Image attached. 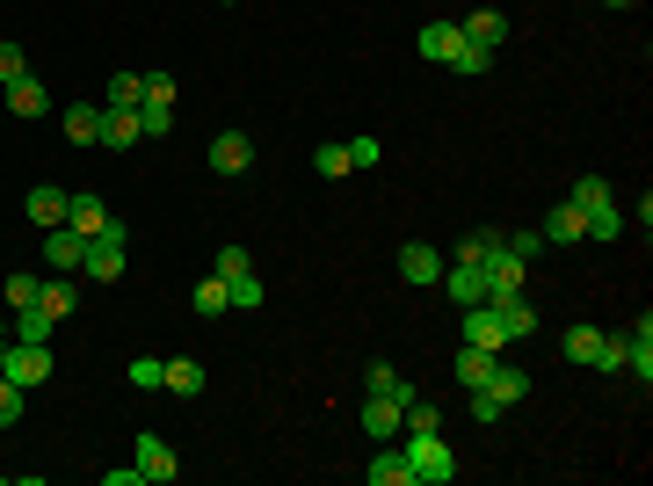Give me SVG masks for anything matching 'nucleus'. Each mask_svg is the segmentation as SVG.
Instances as JSON below:
<instances>
[{
  "label": "nucleus",
  "mask_w": 653,
  "mask_h": 486,
  "mask_svg": "<svg viewBox=\"0 0 653 486\" xmlns=\"http://www.w3.org/2000/svg\"><path fill=\"white\" fill-rule=\"evenodd\" d=\"M509 255H516V261H537V255H545V233H509Z\"/></svg>",
  "instance_id": "obj_44"
},
{
  "label": "nucleus",
  "mask_w": 653,
  "mask_h": 486,
  "mask_svg": "<svg viewBox=\"0 0 653 486\" xmlns=\"http://www.w3.org/2000/svg\"><path fill=\"white\" fill-rule=\"evenodd\" d=\"M501 247H509V233H494V226H486V233H464L450 261H472V269H480V261H494V255H501Z\"/></svg>",
  "instance_id": "obj_29"
},
{
  "label": "nucleus",
  "mask_w": 653,
  "mask_h": 486,
  "mask_svg": "<svg viewBox=\"0 0 653 486\" xmlns=\"http://www.w3.org/2000/svg\"><path fill=\"white\" fill-rule=\"evenodd\" d=\"M486 305H494V320H501V342H531V334H537V313H531V298H523V291H494Z\"/></svg>",
  "instance_id": "obj_5"
},
{
  "label": "nucleus",
  "mask_w": 653,
  "mask_h": 486,
  "mask_svg": "<svg viewBox=\"0 0 653 486\" xmlns=\"http://www.w3.org/2000/svg\"><path fill=\"white\" fill-rule=\"evenodd\" d=\"M44 261H52V277H81V261H87V233L52 226V233H44Z\"/></svg>",
  "instance_id": "obj_6"
},
{
  "label": "nucleus",
  "mask_w": 653,
  "mask_h": 486,
  "mask_svg": "<svg viewBox=\"0 0 653 486\" xmlns=\"http://www.w3.org/2000/svg\"><path fill=\"white\" fill-rule=\"evenodd\" d=\"M414 44H421V58H436V66H443V58L458 52V22H421V36H414Z\"/></svg>",
  "instance_id": "obj_30"
},
{
  "label": "nucleus",
  "mask_w": 653,
  "mask_h": 486,
  "mask_svg": "<svg viewBox=\"0 0 653 486\" xmlns=\"http://www.w3.org/2000/svg\"><path fill=\"white\" fill-rule=\"evenodd\" d=\"M103 486H146V472H138V465H109Z\"/></svg>",
  "instance_id": "obj_46"
},
{
  "label": "nucleus",
  "mask_w": 653,
  "mask_h": 486,
  "mask_svg": "<svg viewBox=\"0 0 653 486\" xmlns=\"http://www.w3.org/2000/svg\"><path fill=\"white\" fill-rule=\"evenodd\" d=\"M146 102V73H109V102L103 109H138Z\"/></svg>",
  "instance_id": "obj_31"
},
{
  "label": "nucleus",
  "mask_w": 653,
  "mask_h": 486,
  "mask_svg": "<svg viewBox=\"0 0 653 486\" xmlns=\"http://www.w3.org/2000/svg\"><path fill=\"white\" fill-rule=\"evenodd\" d=\"M399 429H407V435H443V407H429L421 392H414V400L399 407Z\"/></svg>",
  "instance_id": "obj_28"
},
{
  "label": "nucleus",
  "mask_w": 653,
  "mask_h": 486,
  "mask_svg": "<svg viewBox=\"0 0 653 486\" xmlns=\"http://www.w3.org/2000/svg\"><path fill=\"white\" fill-rule=\"evenodd\" d=\"M559 348H567L574 370H624V334H602V327H581V320H574Z\"/></svg>",
  "instance_id": "obj_1"
},
{
  "label": "nucleus",
  "mask_w": 653,
  "mask_h": 486,
  "mask_svg": "<svg viewBox=\"0 0 653 486\" xmlns=\"http://www.w3.org/2000/svg\"><path fill=\"white\" fill-rule=\"evenodd\" d=\"M146 131H138V109H103V123H95V145H109V153H124V145H138Z\"/></svg>",
  "instance_id": "obj_13"
},
{
  "label": "nucleus",
  "mask_w": 653,
  "mask_h": 486,
  "mask_svg": "<svg viewBox=\"0 0 653 486\" xmlns=\"http://www.w3.org/2000/svg\"><path fill=\"white\" fill-rule=\"evenodd\" d=\"M36 291H44L36 277H8V283H0V305H8V313H22V305H36Z\"/></svg>",
  "instance_id": "obj_37"
},
{
  "label": "nucleus",
  "mask_w": 653,
  "mask_h": 486,
  "mask_svg": "<svg viewBox=\"0 0 653 486\" xmlns=\"http://www.w3.org/2000/svg\"><path fill=\"white\" fill-rule=\"evenodd\" d=\"M349 168H378V139H349Z\"/></svg>",
  "instance_id": "obj_45"
},
{
  "label": "nucleus",
  "mask_w": 653,
  "mask_h": 486,
  "mask_svg": "<svg viewBox=\"0 0 653 486\" xmlns=\"http://www.w3.org/2000/svg\"><path fill=\"white\" fill-rule=\"evenodd\" d=\"M81 277H95V283H117V277H124V226H117V218H109V233H95V240H87Z\"/></svg>",
  "instance_id": "obj_3"
},
{
  "label": "nucleus",
  "mask_w": 653,
  "mask_h": 486,
  "mask_svg": "<svg viewBox=\"0 0 653 486\" xmlns=\"http://www.w3.org/2000/svg\"><path fill=\"white\" fill-rule=\"evenodd\" d=\"M225 291H233V305H240V313H255L261 298H269V291H261V277H255V269H247V277H233Z\"/></svg>",
  "instance_id": "obj_38"
},
{
  "label": "nucleus",
  "mask_w": 653,
  "mask_h": 486,
  "mask_svg": "<svg viewBox=\"0 0 653 486\" xmlns=\"http://www.w3.org/2000/svg\"><path fill=\"white\" fill-rule=\"evenodd\" d=\"M480 269H486V298H494V291H523V269H531V261H516L509 247H501L494 261H480Z\"/></svg>",
  "instance_id": "obj_24"
},
{
  "label": "nucleus",
  "mask_w": 653,
  "mask_h": 486,
  "mask_svg": "<svg viewBox=\"0 0 653 486\" xmlns=\"http://www.w3.org/2000/svg\"><path fill=\"white\" fill-rule=\"evenodd\" d=\"M399 277L407 283H443V255H436V247H399Z\"/></svg>",
  "instance_id": "obj_17"
},
{
  "label": "nucleus",
  "mask_w": 653,
  "mask_h": 486,
  "mask_svg": "<svg viewBox=\"0 0 653 486\" xmlns=\"http://www.w3.org/2000/svg\"><path fill=\"white\" fill-rule=\"evenodd\" d=\"M66 204H73V196L58 190V182H36V190L22 196V210H30V226H36V233H52V226H66Z\"/></svg>",
  "instance_id": "obj_7"
},
{
  "label": "nucleus",
  "mask_w": 653,
  "mask_h": 486,
  "mask_svg": "<svg viewBox=\"0 0 653 486\" xmlns=\"http://www.w3.org/2000/svg\"><path fill=\"white\" fill-rule=\"evenodd\" d=\"M204 364H196V356H174V364H160V392H174V400H196V392H204Z\"/></svg>",
  "instance_id": "obj_12"
},
{
  "label": "nucleus",
  "mask_w": 653,
  "mask_h": 486,
  "mask_svg": "<svg viewBox=\"0 0 653 486\" xmlns=\"http://www.w3.org/2000/svg\"><path fill=\"white\" fill-rule=\"evenodd\" d=\"M225 8H233V0H225Z\"/></svg>",
  "instance_id": "obj_49"
},
{
  "label": "nucleus",
  "mask_w": 653,
  "mask_h": 486,
  "mask_svg": "<svg viewBox=\"0 0 653 486\" xmlns=\"http://www.w3.org/2000/svg\"><path fill=\"white\" fill-rule=\"evenodd\" d=\"M363 479H371V486H414V465H407V451H393V443H385V451L363 465Z\"/></svg>",
  "instance_id": "obj_18"
},
{
  "label": "nucleus",
  "mask_w": 653,
  "mask_h": 486,
  "mask_svg": "<svg viewBox=\"0 0 653 486\" xmlns=\"http://www.w3.org/2000/svg\"><path fill=\"white\" fill-rule=\"evenodd\" d=\"M66 226L95 240V233H109V204H103L95 190H73V204H66Z\"/></svg>",
  "instance_id": "obj_14"
},
{
  "label": "nucleus",
  "mask_w": 653,
  "mask_h": 486,
  "mask_svg": "<svg viewBox=\"0 0 653 486\" xmlns=\"http://www.w3.org/2000/svg\"><path fill=\"white\" fill-rule=\"evenodd\" d=\"M8 109H15V117H44V109H52V87L36 80V73H22V80H8Z\"/></svg>",
  "instance_id": "obj_16"
},
{
  "label": "nucleus",
  "mask_w": 653,
  "mask_h": 486,
  "mask_svg": "<svg viewBox=\"0 0 653 486\" xmlns=\"http://www.w3.org/2000/svg\"><path fill=\"white\" fill-rule=\"evenodd\" d=\"M494 364H501V348L464 342V348H458V385H464V392H472V385H486V378H494Z\"/></svg>",
  "instance_id": "obj_19"
},
{
  "label": "nucleus",
  "mask_w": 653,
  "mask_h": 486,
  "mask_svg": "<svg viewBox=\"0 0 653 486\" xmlns=\"http://www.w3.org/2000/svg\"><path fill=\"white\" fill-rule=\"evenodd\" d=\"M464 342H480V348H509V342H501L494 305H464Z\"/></svg>",
  "instance_id": "obj_27"
},
{
  "label": "nucleus",
  "mask_w": 653,
  "mask_h": 486,
  "mask_svg": "<svg viewBox=\"0 0 653 486\" xmlns=\"http://www.w3.org/2000/svg\"><path fill=\"white\" fill-rule=\"evenodd\" d=\"M22 73H30V52H22V44H8V36H0V87H8V80H22Z\"/></svg>",
  "instance_id": "obj_41"
},
{
  "label": "nucleus",
  "mask_w": 653,
  "mask_h": 486,
  "mask_svg": "<svg viewBox=\"0 0 653 486\" xmlns=\"http://www.w3.org/2000/svg\"><path fill=\"white\" fill-rule=\"evenodd\" d=\"M602 8H639V0H602Z\"/></svg>",
  "instance_id": "obj_48"
},
{
  "label": "nucleus",
  "mask_w": 653,
  "mask_h": 486,
  "mask_svg": "<svg viewBox=\"0 0 653 486\" xmlns=\"http://www.w3.org/2000/svg\"><path fill=\"white\" fill-rule=\"evenodd\" d=\"M0 378H15L22 392L44 385V378H52V342H15V348H8V364H0Z\"/></svg>",
  "instance_id": "obj_4"
},
{
  "label": "nucleus",
  "mask_w": 653,
  "mask_h": 486,
  "mask_svg": "<svg viewBox=\"0 0 653 486\" xmlns=\"http://www.w3.org/2000/svg\"><path fill=\"white\" fill-rule=\"evenodd\" d=\"M190 305H196V320H225V313H233V291H225V277H204V283L190 291Z\"/></svg>",
  "instance_id": "obj_25"
},
{
  "label": "nucleus",
  "mask_w": 653,
  "mask_h": 486,
  "mask_svg": "<svg viewBox=\"0 0 653 486\" xmlns=\"http://www.w3.org/2000/svg\"><path fill=\"white\" fill-rule=\"evenodd\" d=\"M95 123H103V109H95V102H66V109H58V131H66L73 145H95Z\"/></svg>",
  "instance_id": "obj_22"
},
{
  "label": "nucleus",
  "mask_w": 653,
  "mask_h": 486,
  "mask_svg": "<svg viewBox=\"0 0 653 486\" xmlns=\"http://www.w3.org/2000/svg\"><path fill=\"white\" fill-rule=\"evenodd\" d=\"M443 291H450V305H486V269H472V261H443Z\"/></svg>",
  "instance_id": "obj_9"
},
{
  "label": "nucleus",
  "mask_w": 653,
  "mask_h": 486,
  "mask_svg": "<svg viewBox=\"0 0 653 486\" xmlns=\"http://www.w3.org/2000/svg\"><path fill=\"white\" fill-rule=\"evenodd\" d=\"M36 305H44V313H52V320H66L73 305H81V291H73V277H52V283H44V291H36Z\"/></svg>",
  "instance_id": "obj_34"
},
{
  "label": "nucleus",
  "mask_w": 653,
  "mask_h": 486,
  "mask_svg": "<svg viewBox=\"0 0 653 486\" xmlns=\"http://www.w3.org/2000/svg\"><path fill=\"white\" fill-rule=\"evenodd\" d=\"M124 378H131V392H160V356H131Z\"/></svg>",
  "instance_id": "obj_39"
},
{
  "label": "nucleus",
  "mask_w": 653,
  "mask_h": 486,
  "mask_svg": "<svg viewBox=\"0 0 653 486\" xmlns=\"http://www.w3.org/2000/svg\"><path fill=\"white\" fill-rule=\"evenodd\" d=\"M52 334H58V320L44 313V305H22L15 313V342H52Z\"/></svg>",
  "instance_id": "obj_35"
},
{
  "label": "nucleus",
  "mask_w": 653,
  "mask_h": 486,
  "mask_svg": "<svg viewBox=\"0 0 653 486\" xmlns=\"http://www.w3.org/2000/svg\"><path fill=\"white\" fill-rule=\"evenodd\" d=\"M624 370H639V385H653V320L639 313V327L624 334Z\"/></svg>",
  "instance_id": "obj_15"
},
{
  "label": "nucleus",
  "mask_w": 653,
  "mask_h": 486,
  "mask_svg": "<svg viewBox=\"0 0 653 486\" xmlns=\"http://www.w3.org/2000/svg\"><path fill=\"white\" fill-rule=\"evenodd\" d=\"M247 269H255V261H247V247H218V269H211V277H247Z\"/></svg>",
  "instance_id": "obj_43"
},
{
  "label": "nucleus",
  "mask_w": 653,
  "mask_h": 486,
  "mask_svg": "<svg viewBox=\"0 0 653 486\" xmlns=\"http://www.w3.org/2000/svg\"><path fill=\"white\" fill-rule=\"evenodd\" d=\"M22 400H30V392H22L15 378H0V429H15V421H22Z\"/></svg>",
  "instance_id": "obj_40"
},
{
  "label": "nucleus",
  "mask_w": 653,
  "mask_h": 486,
  "mask_svg": "<svg viewBox=\"0 0 653 486\" xmlns=\"http://www.w3.org/2000/svg\"><path fill=\"white\" fill-rule=\"evenodd\" d=\"M138 472H146L153 486H168V479H174L182 465H174V451L160 443V435H138Z\"/></svg>",
  "instance_id": "obj_20"
},
{
  "label": "nucleus",
  "mask_w": 653,
  "mask_h": 486,
  "mask_svg": "<svg viewBox=\"0 0 653 486\" xmlns=\"http://www.w3.org/2000/svg\"><path fill=\"white\" fill-rule=\"evenodd\" d=\"M363 435H371V443H393V435H399V400H378V392H371V407H363Z\"/></svg>",
  "instance_id": "obj_23"
},
{
  "label": "nucleus",
  "mask_w": 653,
  "mask_h": 486,
  "mask_svg": "<svg viewBox=\"0 0 653 486\" xmlns=\"http://www.w3.org/2000/svg\"><path fill=\"white\" fill-rule=\"evenodd\" d=\"M458 36L480 44V52H501V44H509V15H501V8H472V15L458 22Z\"/></svg>",
  "instance_id": "obj_8"
},
{
  "label": "nucleus",
  "mask_w": 653,
  "mask_h": 486,
  "mask_svg": "<svg viewBox=\"0 0 653 486\" xmlns=\"http://www.w3.org/2000/svg\"><path fill=\"white\" fill-rule=\"evenodd\" d=\"M8 348H15V327H0V364H8Z\"/></svg>",
  "instance_id": "obj_47"
},
{
  "label": "nucleus",
  "mask_w": 653,
  "mask_h": 486,
  "mask_svg": "<svg viewBox=\"0 0 653 486\" xmlns=\"http://www.w3.org/2000/svg\"><path fill=\"white\" fill-rule=\"evenodd\" d=\"M588 240H624V210H618V204L588 210Z\"/></svg>",
  "instance_id": "obj_36"
},
{
  "label": "nucleus",
  "mask_w": 653,
  "mask_h": 486,
  "mask_svg": "<svg viewBox=\"0 0 653 486\" xmlns=\"http://www.w3.org/2000/svg\"><path fill=\"white\" fill-rule=\"evenodd\" d=\"M443 66L464 73V80H480V73H494V52H480V44H464V36H458V52H450Z\"/></svg>",
  "instance_id": "obj_32"
},
{
  "label": "nucleus",
  "mask_w": 653,
  "mask_h": 486,
  "mask_svg": "<svg viewBox=\"0 0 653 486\" xmlns=\"http://www.w3.org/2000/svg\"><path fill=\"white\" fill-rule=\"evenodd\" d=\"M567 204H574V210H581V218H588V210L618 204V196H610V182H602V174H581V182H574V196H567Z\"/></svg>",
  "instance_id": "obj_33"
},
{
  "label": "nucleus",
  "mask_w": 653,
  "mask_h": 486,
  "mask_svg": "<svg viewBox=\"0 0 653 486\" xmlns=\"http://www.w3.org/2000/svg\"><path fill=\"white\" fill-rule=\"evenodd\" d=\"M407 465H414V486H443V479H458V457H450L443 435H407Z\"/></svg>",
  "instance_id": "obj_2"
},
{
  "label": "nucleus",
  "mask_w": 653,
  "mask_h": 486,
  "mask_svg": "<svg viewBox=\"0 0 653 486\" xmlns=\"http://www.w3.org/2000/svg\"><path fill=\"white\" fill-rule=\"evenodd\" d=\"M312 168H320L326 182H342V174H349V145H320V153H312Z\"/></svg>",
  "instance_id": "obj_42"
},
{
  "label": "nucleus",
  "mask_w": 653,
  "mask_h": 486,
  "mask_svg": "<svg viewBox=\"0 0 653 486\" xmlns=\"http://www.w3.org/2000/svg\"><path fill=\"white\" fill-rule=\"evenodd\" d=\"M486 392H494V407L509 414V407H523V400H531V370L501 356V364H494V378H486Z\"/></svg>",
  "instance_id": "obj_11"
},
{
  "label": "nucleus",
  "mask_w": 653,
  "mask_h": 486,
  "mask_svg": "<svg viewBox=\"0 0 653 486\" xmlns=\"http://www.w3.org/2000/svg\"><path fill=\"white\" fill-rule=\"evenodd\" d=\"M537 233H545V247H552V240H559V247H581V240H588V218H581L574 204H559V210H552V218H545Z\"/></svg>",
  "instance_id": "obj_21"
},
{
  "label": "nucleus",
  "mask_w": 653,
  "mask_h": 486,
  "mask_svg": "<svg viewBox=\"0 0 653 486\" xmlns=\"http://www.w3.org/2000/svg\"><path fill=\"white\" fill-rule=\"evenodd\" d=\"M363 392H378V400H399V407H407V400H414V385H407V378H399V370H393V364H371V370H363Z\"/></svg>",
  "instance_id": "obj_26"
},
{
  "label": "nucleus",
  "mask_w": 653,
  "mask_h": 486,
  "mask_svg": "<svg viewBox=\"0 0 653 486\" xmlns=\"http://www.w3.org/2000/svg\"><path fill=\"white\" fill-rule=\"evenodd\" d=\"M255 168V139L247 131H218L211 139V174H247Z\"/></svg>",
  "instance_id": "obj_10"
}]
</instances>
